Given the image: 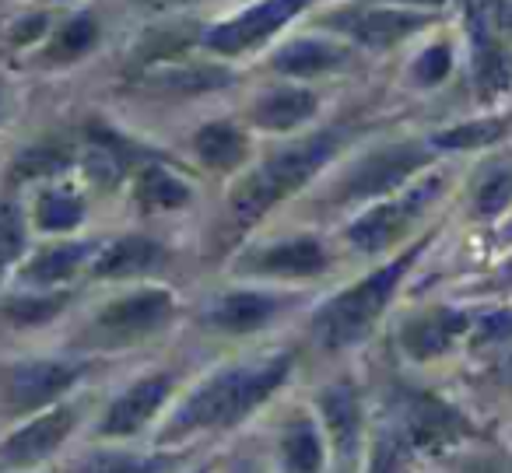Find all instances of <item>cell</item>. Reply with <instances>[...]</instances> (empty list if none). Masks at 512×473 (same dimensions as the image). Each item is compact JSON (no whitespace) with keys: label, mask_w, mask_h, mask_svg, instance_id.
<instances>
[{"label":"cell","mask_w":512,"mask_h":473,"mask_svg":"<svg viewBox=\"0 0 512 473\" xmlns=\"http://www.w3.org/2000/svg\"><path fill=\"white\" fill-rule=\"evenodd\" d=\"M330 267V253L316 235H292V239L267 242L235 260V274L264 277V281H309Z\"/></svg>","instance_id":"7c38bea8"},{"label":"cell","mask_w":512,"mask_h":473,"mask_svg":"<svg viewBox=\"0 0 512 473\" xmlns=\"http://www.w3.org/2000/svg\"><path fill=\"white\" fill-rule=\"evenodd\" d=\"M172 463H176V456H162V452L137 456L127 449H102L81 459L74 473H165Z\"/></svg>","instance_id":"f546056e"},{"label":"cell","mask_w":512,"mask_h":473,"mask_svg":"<svg viewBox=\"0 0 512 473\" xmlns=\"http://www.w3.org/2000/svg\"><path fill=\"white\" fill-rule=\"evenodd\" d=\"M467 344L474 347V351H484V347H509L512 344V305H495V309H488V312H477Z\"/></svg>","instance_id":"d590c367"},{"label":"cell","mask_w":512,"mask_h":473,"mask_svg":"<svg viewBox=\"0 0 512 473\" xmlns=\"http://www.w3.org/2000/svg\"><path fill=\"white\" fill-rule=\"evenodd\" d=\"M71 302V291H43V295H22V298H11L4 305V316L11 319L15 326H39V323H50L53 316L67 309Z\"/></svg>","instance_id":"836d02e7"},{"label":"cell","mask_w":512,"mask_h":473,"mask_svg":"<svg viewBox=\"0 0 512 473\" xmlns=\"http://www.w3.org/2000/svg\"><path fill=\"white\" fill-rule=\"evenodd\" d=\"M379 4H397V8H414V11H432V15H439L442 8H446L449 0H379Z\"/></svg>","instance_id":"f35d334b"},{"label":"cell","mask_w":512,"mask_h":473,"mask_svg":"<svg viewBox=\"0 0 512 473\" xmlns=\"http://www.w3.org/2000/svg\"><path fill=\"white\" fill-rule=\"evenodd\" d=\"M169 263V249L148 235H123L99 249L88 274L95 281H127V277H148Z\"/></svg>","instance_id":"d6986e66"},{"label":"cell","mask_w":512,"mask_h":473,"mask_svg":"<svg viewBox=\"0 0 512 473\" xmlns=\"http://www.w3.org/2000/svg\"><path fill=\"white\" fill-rule=\"evenodd\" d=\"M74 165V148L64 141H39L29 144L11 165V179L15 183H36V179H53Z\"/></svg>","instance_id":"f1b7e54d"},{"label":"cell","mask_w":512,"mask_h":473,"mask_svg":"<svg viewBox=\"0 0 512 473\" xmlns=\"http://www.w3.org/2000/svg\"><path fill=\"white\" fill-rule=\"evenodd\" d=\"M344 144L341 130H320L309 134L302 141L281 144L278 151H271L267 158L253 165L249 172H242L235 179L232 193H228L225 207V239L235 242L256 228L278 204H285L288 197H295L299 190H306L316 176L330 165V158H337Z\"/></svg>","instance_id":"7a4b0ae2"},{"label":"cell","mask_w":512,"mask_h":473,"mask_svg":"<svg viewBox=\"0 0 512 473\" xmlns=\"http://www.w3.org/2000/svg\"><path fill=\"white\" fill-rule=\"evenodd\" d=\"M78 403H57V407L32 414L25 424H18L4 442H0V459L8 466H36L46 456L60 449L78 428Z\"/></svg>","instance_id":"9a60e30c"},{"label":"cell","mask_w":512,"mask_h":473,"mask_svg":"<svg viewBox=\"0 0 512 473\" xmlns=\"http://www.w3.org/2000/svg\"><path fill=\"white\" fill-rule=\"evenodd\" d=\"M99 22H95L92 11H81V15H71L67 22H60L57 29L46 36L43 50H39V64L43 67H71L78 60H85L88 53L99 46Z\"/></svg>","instance_id":"cb8c5ba5"},{"label":"cell","mask_w":512,"mask_h":473,"mask_svg":"<svg viewBox=\"0 0 512 473\" xmlns=\"http://www.w3.org/2000/svg\"><path fill=\"white\" fill-rule=\"evenodd\" d=\"M176 319V295L169 288H137L109 298L85 326V347L120 351L162 333Z\"/></svg>","instance_id":"52a82bcc"},{"label":"cell","mask_w":512,"mask_h":473,"mask_svg":"<svg viewBox=\"0 0 512 473\" xmlns=\"http://www.w3.org/2000/svg\"><path fill=\"white\" fill-rule=\"evenodd\" d=\"M439 151L418 137H407V141H390L379 144V148L365 151L362 158L348 165L341 172V179L330 190V204L337 207H355V204H376L393 193H400L404 186H411L418 176H425L435 165Z\"/></svg>","instance_id":"277c9868"},{"label":"cell","mask_w":512,"mask_h":473,"mask_svg":"<svg viewBox=\"0 0 512 473\" xmlns=\"http://www.w3.org/2000/svg\"><path fill=\"white\" fill-rule=\"evenodd\" d=\"M418 456L414 445L407 442V435L400 431V424H390L376 435L369 456V473H407L411 459Z\"/></svg>","instance_id":"d6a6232c"},{"label":"cell","mask_w":512,"mask_h":473,"mask_svg":"<svg viewBox=\"0 0 512 473\" xmlns=\"http://www.w3.org/2000/svg\"><path fill=\"white\" fill-rule=\"evenodd\" d=\"M85 221V200L67 186H46L32 200V225L46 235H67Z\"/></svg>","instance_id":"83f0119b"},{"label":"cell","mask_w":512,"mask_h":473,"mask_svg":"<svg viewBox=\"0 0 512 473\" xmlns=\"http://www.w3.org/2000/svg\"><path fill=\"white\" fill-rule=\"evenodd\" d=\"M99 242H57V246H43L32 260L22 263V284L36 291H60L67 281L92 267L99 256Z\"/></svg>","instance_id":"ffe728a7"},{"label":"cell","mask_w":512,"mask_h":473,"mask_svg":"<svg viewBox=\"0 0 512 473\" xmlns=\"http://www.w3.org/2000/svg\"><path fill=\"white\" fill-rule=\"evenodd\" d=\"M446 183H449L446 172H425V176H418L400 193L369 204L344 228L348 246L362 256H383L390 249H397L404 239H411V232L421 225V218L446 193Z\"/></svg>","instance_id":"8992f818"},{"label":"cell","mask_w":512,"mask_h":473,"mask_svg":"<svg viewBox=\"0 0 512 473\" xmlns=\"http://www.w3.org/2000/svg\"><path fill=\"white\" fill-rule=\"evenodd\" d=\"M432 25H435L432 11L397 8V4L351 11V15L337 18V29L351 39V46H365V50H393V46L407 43V39L432 29Z\"/></svg>","instance_id":"e0dca14e"},{"label":"cell","mask_w":512,"mask_h":473,"mask_svg":"<svg viewBox=\"0 0 512 473\" xmlns=\"http://www.w3.org/2000/svg\"><path fill=\"white\" fill-rule=\"evenodd\" d=\"M88 365L71 358H29L4 372V403L11 414H43L64 403V396L85 379Z\"/></svg>","instance_id":"ba28073f"},{"label":"cell","mask_w":512,"mask_h":473,"mask_svg":"<svg viewBox=\"0 0 512 473\" xmlns=\"http://www.w3.org/2000/svg\"><path fill=\"white\" fill-rule=\"evenodd\" d=\"M193 151H197L200 165L211 172H239L249 158V141L235 123L214 120L193 134Z\"/></svg>","instance_id":"d4e9b609"},{"label":"cell","mask_w":512,"mask_h":473,"mask_svg":"<svg viewBox=\"0 0 512 473\" xmlns=\"http://www.w3.org/2000/svg\"><path fill=\"white\" fill-rule=\"evenodd\" d=\"M432 242H435V232H425L418 242H411V246H404L397 256L379 263L362 281L348 284V288L337 291L334 298H327V302L313 312L316 344H320L323 351L337 354V351H348V347H358L362 340H369L372 330L379 326V319L390 309V302L397 298L400 284L407 281L414 263L425 256V249L432 246Z\"/></svg>","instance_id":"3957f363"},{"label":"cell","mask_w":512,"mask_h":473,"mask_svg":"<svg viewBox=\"0 0 512 473\" xmlns=\"http://www.w3.org/2000/svg\"><path fill=\"white\" fill-rule=\"evenodd\" d=\"M470 88L477 106L491 109L512 95V32L505 0H463Z\"/></svg>","instance_id":"5b68a950"},{"label":"cell","mask_w":512,"mask_h":473,"mask_svg":"<svg viewBox=\"0 0 512 473\" xmlns=\"http://www.w3.org/2000/svg\"><path fill=\"white\" fill-rule=\"evenodd\" d=\"M512 120L509 116H474V120L453 123V127H442L435 134H428V144H432L439 155H456V151H484L495 148L509 137Z\"/></svg>","instance_id":"4316f807"},{"label":"cell","mask_w":512,"mask_h":473,"mask_svg":"<svg viewBox=\"0 0 512 473\" xmlns=\"http://www.w3.org/2000/svg\"><path fill=\"white\" fill-rule=\"evenodd\" d=\"M25 246H29L25 211L11 200H0V281L22 263Z\"/></svg>","instance_id":"1f68e13d"},{"label":"cell","mask_w":512,"mask_h":473,"mask_svg":"<svg viewBox=\"0 0 512 473\" xmlns=\"http://www.w3.org/2000/svg\"><path fill=\"white\" fill-rule=\"evenodd\" d=\"M0 106H4V88H0Z\"/></svg>","instance_id":"7bdbcfd3"},{"label":"cell","mask_w":512,"mask_h":473,"mask_svg":"<svg viewBox=\"0 0 512 473\" xmlns=\"http://www.w3.org/2000/svg\"><path fill=\"white\" fill-rule=\"evenodd\" d=\"M453 67H456L453 43H449V39H435V43H428L425 50L418 53V60L411 64V81L418 88H439L449 81Z\"/></svg>","instance_id":"e575fe53"},{"label":"cell","mask_w":512,"mask_h":473,"mask_svg":"<svg viewBox=\"0 0 512 473\" xmlns=\"http://www.w3.org/2000/svg\"><path fill=\"white\" fill-rule=\"evenodd\" d=\"M327 435L323 424L309 414H292L278 431V466L281 473H323L327 470Z\"/></svg>","instance_id":"7402d4cb"},{"label":"cell","mask_w":512,"mask_h":473,"mask_svg":"<svg viewBox=\"0 0 512 473\" xmlns=\"http://www.w3.org/2000/svg\"><path fill=\"white\" fill-rule=\"evenodd\" d=\"M144 85L158 95H204L232 85V71L204 60H172V64L144 71Z\"/></svg>","instance_id":"603a6c76"},{"label":"cell","mask_w":512,"mask_h":473,"mask_svg":"<svg viewBox=\"0 0 512 473\" xmlns=\"http://www.w3.org/2000/svg\"><path fill=\"white\" fill-rule=\"evenodd\" d=\"M470 326H474V312L460 309V305H428L400 323L397 344L411 361L428 365V361H439L449 351H456L470 337Z\"/></svg>","instance_id":"8fae6325"},{"label":"cell","mask_w":512,"mask_h":473,"mask_svg":"<svg viewBox=\"0 0 512 473\" xmlns=\"http://www.w3.org/2000/svg\"><path fill=\"white\" fill-rule=\"evenodd\" d=\"M397 424L407 435V442L414 445V452L453 449V445L467 442L474 435V421L446 396L428 393V389H407L400 396Z\"/></svg>","instance_id":"30bf717a"},{"label":"cell","mask_w":512,"mask_h":473,"mask_svg":"<svg viewBox=\"0 0 512 473\" xmlns=\"http://www.w3.org/2000/svg\"><path fill=\"white\" fill-rule=\"evenodd\" d=\"M355 50L358 46L341 43V39H320V36H306V39H292L285 43L278 53L271 57V67L285 78H323V74H337L344 67L355 64Z\"/></svg>","instance_id":"ac0fdd59"},{"label":"cell","mask_w":512,"mask_h":473,"mask_svg":"<svg viewBox=\"0 0 512 473\" xmlns=\"http://www.w3.org/2000/svg\"><path fill=\"white\" fill-rule=\"evenodd\" d=\"M134 200L144 211H183L193 200V186L158 162H144L134 172Z\"/></svg>","instance_id":"484cf974"},{"label":"cell","mask_w":512,"mask_h":473,"mask_svg":"<svg viewBox=\"0 0 512 473\" xmlns=\"http://www.w3.org/2000/svg\"><path fill=\"white\" fill-rule=\"evenodd\" d=\"M495 382H498V389H502L505 396H512V347L502 354V358H498V365H495Z\"/></svg>","instance_id":"74e56055"},{"label":"cell","mask_w":512,"mask_h":473,"mask_svg":"<svg viewBox=\"0 0 512 473\" xmlns=\"http://www.w3.org/2000/svg\"><path fill=\"white\" fill-rule=\"evenodd\" d=\"M316 414H320L323 435H327L334 459L351 470L362 459V438H365V407L358 396L355 382L337 379L327 382L316 396Z\"/></svg>","instance_id":"4fadbf2b"},{"label":"cell","mask_w":512,"mask_h":473,"mask_svg":"<svg viewBox=\"0 0 512 473\" xmlns=\"http://www.w3.org/2000/svg\"><path fill=\"white\" fill-rule=\"evenodd\" d=\"M183 4L186 0H134V8L148 11V15H165V11H176Z\"/></svg>","instance_id":"ab89813d"},{"label":"cell","mask_w":512,"mask_h":473,"mask_svg":"<svg viewBox=\"0 0 512 473\" xmlns=\"http://www.w3.org/2000/svg\"><path fill=\"white\" fill-rule=\"evenodd\" d=\"M505 22H509V32H512V0H505Z\"/></svg>","instance_id":"b9f144b4"},{"label":"cell","mask_w":512,"mask_h":473,"mask_svg":"<svg viewBox=\"0 0 512 473\" xmlns=\"http://www.w3.org/2000/svg\"><path fill=\"white\" fill-rule=\"evenodd\" d=\"M295 354L281 351L253 365H228L207 375L165 421L158 442L176 445L200 431H225L246 421L253 410H260L292 375Z\"/></svg>","instance_id":"6da1fadb"},{"label":"cell","mask_w":512,"mask_h":473,"mask_svg":"<svg viewBox=\"0 0 512 473\" xmlns=\"http://www.w3.org/2000/svg\"><path fill=\"white\" fill-rule=\"evenodd\" d=\"M316 113H320V95L313 88L281 85V88H267L253 102L249 120H253L256 130H267V134H292V130L306 127Z\"/></svg>","instance_id":"44dd1931"},{"label":"cell","mask_w":512,"mask_h":473,"mask_svg":"<svg viewBox=\"0 0 512 473\" xmlns=\"http://www.w3.org/2000/svg\"><path fill=\"white\" fill-rule=\"evenodd\" d=\"M46 32H53L50 15H36V18H29V22H18L15 25V36H11V43H15V46L36 43V39H43Z\"/></svg>","instance_id":"8d00e7d4"},{"label":"cell","mask_w":512,"mask_h":473,"mask_svg":"<svg viewBox=\"0 0 512 473\" xmlns=\"http://www.w3.org/2000/svg\"><path fill=\"white\" fill-rule=\"evenodd\" d=\"M176 375L172 372H151L141 375L137 382H130L99 417V438H130L137 431H144L158 417L162 403L172 396Z\"/></svg>","instance_id":"2e32d148"},{"label":"cell","mask_w":512,"mask_h":473,"mask_svg":"<svg viewBox=\"0 0 512 473\" xmlns=\"http://www.w3.org/2000/svg\"><path fill=\"white\" fill-rule=\"evenodd\" d=\"M474 218L491 221L512 207V165H491L474 186Z\"/></svg>","instance_id":"4dcf8cb0"},{"label":"cell","mask_w":512,"mask_h":473,"mask_svg":"<svg viewBox=\"0 0 512 473\" xmlns=\"http://www.w3.org/2000/svg\"><path fill=\"white\" fill-rule=\"evenodd\" d=\"M295 298L285 291H264V288H239L218 295L204 312V323L214 333H225V337H249V333H260L264 326H271L281 312L292 309Z\"/></svg>","instance_id":"5bb4252c"},{"label":"cell","mask_w":512,"mask_h":473,"mask_svg":"<svg viewBox=\"0 0 512 473\" xmlns=\"http://www.w3.org/2000/svg\"><path fill=\"white\" fill-rule=\"evenodd\" d=\"M232 473H264L256 463H249V459H239V463L232 466Z\"/></svg>","instance_id":"60d3db41"},{"label":"cell","mask_w":512,"mask_h":473,"mask_svg":"<svg viewBox=\"0 0 512 473\" xmlns=\"http://www.w3.org/2000/svg\"><path fill=\"white\" fill-rule=\"evenodd\" d=\"M313 4L316 0H260L253 8L200 32V46L214 57H239V53H249L256 46H264L267 39H274Z\"/></svg>","instance_id":"9c48e42d"}]
</instances>
